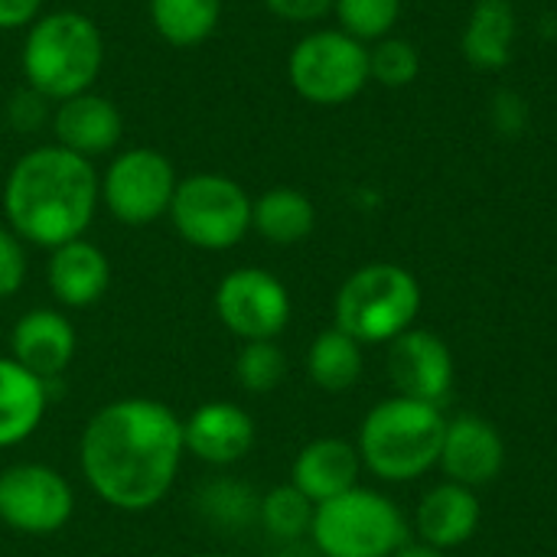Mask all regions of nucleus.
Returning <instances> with one entry per match:
<instances>
[{"label": "nucleus", "instance_id": "nucleus-1", "mask_svg": "<svg viewBox=\"0 0 557 557\" xmlns=\"http://www.w3.org/2000/svg\"><path fill=\"white\" fill-rule=\"evenodd\" d=\"M186 460L183 418L144 395L101 405L82 428L78 470L85 486L117 512L160 506Z\"/></svg>", "mask_w": 557, "mask_h": 557}, {"label": "nucleus", "instance_id": "nucleus-2", "mask_svg": "<svg viewBox=\"0 0 557 557\" xmlns=\"http://www.w3.org/2000/svg\"><path fill=\"white\" fill-rule=\"evenodd\" d=\"M101 206V176L91 160L39 144L26 150L3 180V219L33 248H59L85 238Z\"/></svg>", "mask_w": 557, "mask_h": 557}, {"label": "nucleus", "instance_id": "nucleus-3", "mask_svg": "<svg viewBox=\"0 0 557 557\" xmlns=\"http://www.w3.org/2000/svg\"><path fill=\"white\" fill-rule=\"evenodd\" d=\"M20 72L23 85L46 95L52 104L91 91L104 69V33L82 10L39 13L23 29Z\"/></svg>", "mask_w": 557, "mask_h": 557}, {"label": "nucleus", "instance_id": "nucleus-4", "mask_svg": "<svg viewBox=\"0 0 557 557\" xmlns=\"http://www.w3.org/2000/svg\"><path fill=\"white\" fill-rule=\"evenodd\" d=\"M444 431L447 418L437 405L395 395L366 414L356 450L372 476L385 483H408L437 467Z\"/></svg>", "mask_w": 557, "mask_h": 557}, {"label": "nucleus", "instance_id": "nucleus-5", "mask_svg": "<svg viewBox=\"0 0 557 557\" xmlns=\"http://www.w3.org/2000/svg\"><path fill=\"white\" fill-rule=\"evenodd\" d=\"M421 313L418 277L392 261H375L352 271L333 300V320L362 346L398 339Z\"/></svg>", "mask_w": 557, "mask_h": 557}, {"label": "nucleus", "instance_id": "nucleus-6", "mask_svg": "<svg viewBox=\"0 0 557 557\" xmlns=\"http://www.w3.org/2000/svg\"><path fill=\"white\" fill-rule=\"evenodd\" d=\"M310 539L323 557H392L408 545V525L388 496L356 486L313 509Z\"/></svg>", "mask_w": 557, "mask_h": 557}, {"label": "nucleus", "instance_id": "nucleus-7", "mask_svg": "<svg viewBox=\"0 0 557 557\" xmlns=\"http://www.w3.org/2000/svg\"><path fill=\"white\" fill-rule=\"evenodd\" d=\"M166 219L186 245L228 251L251 232V196L225 173H189L176 183Z\"/></svg>", "mask_w": 557, "mask_h": 557}, {"label": "nucleus", "instance_id": "nucleus-8", "mask_svg": "<svg viewBox=\"0 0 557 557\" xmlns=\"http://www.w3.org/2000/svg\"><path fill=\"white\" fill-rule=\"evenodd\" d=\"M290 88L317 104L339 108L349 104L369 82V46L336 29H313L300 36L287 55Z\"/></svg>", "mask_w": 557, "mask_h": 557}, {"label": "nucleus", "instance_id": "nucleus-9", "mask_svg": "<svg viewBox=\"0 0 557 557\" xmlns=\"http://www.w3.org/2000/svg\"><path fill=\"white\" fill-rule=\"evenodd\" d=\"M176 166L157 147H127L111 157L101 173V206L127 228L166 219L176 193Z\"/></svg>", "mask_w": 557, "mask_h": 557}, {"label": "nucleus", "instance_id": "nucleus-10", "mask_svg": "<svg viewBox=\"0 0 557 557\" xmlns=\"http://www.w3.org/2000/svg\"><path fill=\"white\" fill-rule=\"evenodd\" d=\"M75 516L72 483L46 463H10L0 470V522L29 539L62 532Z\"/></svg>", "mask_w": 557, "mask_h": 557}, {"label": "nucleus", "instance_id": "nucleus-11", "mask_svg": "<svg viewBox=\"0 0 557 557\" xmlns=\"http://www.w3.org/2000/svg\"><path fill=\"white\" fill-rule=\"evenodd\" d=\"M290 313V290L264 268H235L215 287V317L242 343L277 339L287 330Z\"/></svg>", "mask_w": 557, "mask_h": 557}, {"label": "nucleus", "instance_id": "nucleus-12", "mask_svg": "<svg viewBox=\"0 0 557 557\" xmlns=\"http://www.w3.org/2000/svg\"><path fill=\"white\" fill-rule=\"evenodd\" d=\"M388 375L398 395L437 405L454 388V352L431 330H405L388 343Z\"/></svg>", "mask_w": 557, "mask_h": 557}, {"label": "nucleus", "instance_id": "nucleus-13", "mask_svg": "<svg viewBox=\"0 0 557 557\" xmlns=\"http://www.w3.org/2000/svg\"><path fill=\"white\" fill-rule=\"evenodd\" d=\"M183 441H186V454L196 457L199 463L235 467L251 454L258 441V428L242 405L215 398V401H202L183 421Z\"/></svg>", "mask_w": 557, "mask_h": 557}, {"label": "nucleus", "instance_id": "nucleus-14", "mask_svg": "<svg viewBox=\"0 0 557 557\" xmlns=\"http://www.w3.org/2000/svg\"><path fill=\"white\" fill-rule=\"evenodd\" d=\"M49 127L55 137L52 144L95 163L98 157L117 150L124 137V114L111 98L98 91H82L52 108Z\"/></svg>", "mask_w": 557, "mask_h": 557}, {"label": "nucleus", "instance_id": "nucleus-15", "mask_svg": "<svg viewBox=\"0 0 557 557\" xmlns=\"http://www.w3.org/2000/svg\"><path fill=\"white\" fill-rule=\"evenodd\" d=\"M437 467L447 473L450 483H460L470 490L486 486L506 467V441L496 431V424H490L486 418L460 414L447 421Z\"/></svg>", "mask_w": 557, "mask_h": 557}, {"label": "nucleus", "instance_id": "nucleus-16", "mask_svg": "<svg viewBox=\"0 0 557 557\" xmlns=\"http://www.w3.org/2000/svg\"><path fill=\"white\" fill-rule=\"evenodd\" d=\"M78 352V333L72 320L55 307L26 310L10 330V356L42 382L59 379Z\"/></svg>", "mask_w": 557, "mask_h": 557}, {"label": "nucleus", "instance_id": "nucleus-17", "mask_svg": "<svg viewBox=\"0 0 557 557\" xmlns=\"http://www.w3.org/2000/svg\"><path fill=\"white\" fill-rule=\"evenodd\" d=\"M46 287L65 310H88L95 307L111 287V261L108 255L88 242L75 238L49 251L46 261Z\"/></svg>", "mask_w": 557, "mask_h": 557}, {"label": "nucleus", "instance_id": "nucleus-18", "mask_svg": "<svg viewBox=\"0 0 557 557\" xmlns=\"http://www.w3.org/2000/svg\"><path fill=\"white\" fill-rule=\"evenodd\" d=\"M359 473H362V457H359L356 444H349L343 437H317L294 457L290 483L313 506H320L326 499H336V496L356 490Z\"/></svg>", "mask_w": 557, "mask_h": 557}, {"label": "nucleus", "instance_id": "nucleus-19", "mask_svg": "<svg viewBox=\"0 0 557 557\" xmlns=\"http://www.w3.org/2000/svg\"><path fill=\"white\" fill-rule=\"evenodd\" d=\"M480 519H483V506L476 499V490L447 480L421 499L418 535L424 539V545L437 552L460 548L476 535Z\"/></svg>", "mask_w": 557, "mask_h": 557}, {"label": "nucleus", "instance_id": "nucleus-20", "mask_svg": "<svg viewBox=\"0 0 557 557\" xmlns=\"http://www.w3.org/2000/svg\"><path fill=\"white\" fill-rule=\"evenodd\" d=\"M49 408V382L13 356H0V450L29 441Z\"/></svg>", "mask_w": 557, "mask_h": 557}, {"label": "nucleus", "instance_id": "nucleus-21", "mask_svg": "<svg viewBox=\"0 0 557 557\" xmlns=\"http://www.w3.org/2000/svg\"><path fill=\"white\" fill-rule=\"evenodd\" d=\"M516 33L519 20L512 0H476L460 36V52L473 69L499 72L512 59Z\"/></svg>", "mask_w": 557, "mask_h": 557}, {"label": "nucleus", "instance_id": "nucleus-22", "mask_svg": "<svg viewBox=\"0 0 557 557\" xmlns=\"http://www.w3.org/2000/svg\"><path fill=\"white\" fill-rule=\"evenodd\" d=\"M317 228V206L307 193L294 186H274L251 199V232L261 235L268 245L290 248L313 235Z\"/></svg>", "mask_w": 557, "mask_h": 557}, {"label": "nucleus", "instance_id": "nucleus-23", "mask_svg": "<svg viewBox=\"0 0 557 557\" xmlns=\"http://www.w3.org/2000/svg\"><path fill=\"white\" fill-rule=\"evenodd\" d=\"M153 33L173 49L209 42L222 23V0H147Z\"/></svg>", "mask_w": 557, "mask_h": 557}, {"label": "nucleus", "instance_id": "nucleus-24", "mask_svg": "<svg viewBox=\"0 0 557 557\" xmlns=\"http://www.w3.org/2000/svg\"><path fill=\"white\" fill-rule=\"evenodd\" d=\"M366 369L362 343H356L339 326L323 330L307 349V375L323 392H349Z\"/></svg>", "mask_w": 557, "mask_h": 557}, {"label": "nucleus", "instance_id": "nucleus-25", "mask_svg": "<svg viewBox=\"0 0 557 557\" xmlns=\"http://www.w3.org/2000/svg\"><path fill=\"white\" fill-rule=\"evenodd\" d=\"M196 509L206 522H212L215 529L225 532H245L248 525L258 522V509H261V496L232 480V476H219L212 483H206L196 496Z\"/></svg>", "mask_w": 557, "mask_h": 557}, {"label": "nucleus", "instance_id": "nucleus-26", "mask_svg": "<svg viewBox=\"0 0 557 557\" xmlns=\"http://www.w3.org/2000/svg\"><path fill=\"white\" fill-rule=\"evenodd\" d=\"M313 509L317 506L294 483H281V486H274V490H268L261 496L258 522L277 542H297V539L310 535Z\"/></svg>", "mask_w": 557, "mask_h": 557}, {"label": "nucleus", "instance_id": "nucleus-27", "mask_svg": "<svg viewBox=\"0 0 557 557\" xmlns=\"http://www.w3.org/2000/svg\"><path fill=\"white\" fill-rule=\"evenodd\" d=\"M287 375V356L277 346V339H258V343H242L235 356V382L248 395H268L274 392Z\"/></svg>", "mask_w": 557, "mask_h": 557}, {"label": "nucleus", "instance_id": "nucleus-28", "mask_svg": "<svg viewBox=\"0 0 557 557\" xmlns=\"http://www.w3.org/2000/svg\"><path fill=\"white\" fill-rule=\"evenodd\" d=\"M333 13L343 33L369 46L392 36L401 20V0H336Z\"/></svg>", "mask_w": 557, "mask_h": 557}, {"label": "nucleus", "instance_id": "nucleus-29", "mask_svg": "<svg viewBox=\"0 0 557 557\" xmlns=\"http://www.w3.org/2000/svg\"><path fill=\"white\" fill-rule=\"evenodd\" d=\"M369 75L385 88H405L421 75V52L411 39L385 36L369 46Z\"/></svg>", "mask_w": 557, "mask_h": 557}, {"label": "nucleus", "instance_id": "nucleus-30", "mask_svg": "<svg viewBox=\"0 0 557 557\" xmlns=\"http://www.w3.org/2000/svg\"><path fill=\"white\" fill-rule=\"evenodd\" d=\"M52 101L29 85H20L7 101V121L16 134H36L52 121Z\"/></svg>", "mask_w": 557, "mask_h": 557}, {"label": "nucleus", "instance_id": "nucleus-31", "mask_svg": "<svg viewBox=\"0 0 557 557\" xmlns=\"http://www.w3.org/2000/svg\"><path fill=\"white\" fill-rule=\"evenodd\" d=\"M26 271H29L26 242L10 225H0V300H10L23 290Z\"/></svg>", "mask_w": 557, "mask_h": 557}, {"label": "nucleus", "instance_id": "nucleus-32", "mask_svg": "<svg viewBox=\"0 0 557 557\" xmlns=\"http://www.w3.org/2000/svg\"><path fill=\"white\" fill-rule=\"evenodd\" d=\"M336 0H264L268 13H274L284 23H317L326 13H333Z\"/></svg>", "mask_w": 557, "mask_h": 557}, {"label": "nucleus", "instance_id": "nucleus-33", "mask_svg": "<svg viewBox=\"0 0 557 557\" xmlns=\"http://www.w3.org/2000/svg\"><path fill=\"white\" fill-rule=\"evenodd\" d=\"M525 121H529V108L516 91H499L493 98V124L503 134H519L525 127Z\"/></svg>", "mask_w": 557, "mask_h": 557}, {"label": "nucleus", "instance_id": "nucleus-34", "mask_svg": "<svg viewBox=\"0 0 557 557\" xmlns=\"http://www.w3.org/2000/svg\"><path fill=\"white\" fill-rule=\"evenodd\" d=\"M42 13V0H0V33H16L36 23Z\"/></svg>", "mask_w": 557, "mask_h": 557}, {"label": "nucleus", "instance_id": "nucleus-35", "mask_svg": "<svg viewBox=\"0 0 557 557\" xmlns=\"http://www.w3.org/2000/svg\"><path fill=\"white\" fill-rule=\"evenodd\" d=\"M392 557H444V552H437L431 545H401Z\"/></svg>", "mask_w": 557, "mask_h": 557}, {"label": "nucleus", "instance_id": "nucleus-36", "mask_svg": "<svg viewBox=\"0 0 557 557\" xmlns=\"http://www.w3.org/2000/svg\"><path fill=\"white\" fill-rule=\"evenodd\" d=\"M274 557H304V555H294V552H281V555H274Z\"/></svg>", "mask_w": 557, "mask_h": 557}, {"label": "nucleus", "instance_id": "nucleus-37", "mask_svg": "<svg viewBox=\"0 0 557 557\" xmlns=\"http://www.w3.org/2000/svg\"><path fill=\"white\" fill-rule=\"evenodd\" d=\"M196 557H228V555H196Z\"/></svg>", "mask_w": 557, "mask_h": 557}]
</instances>
